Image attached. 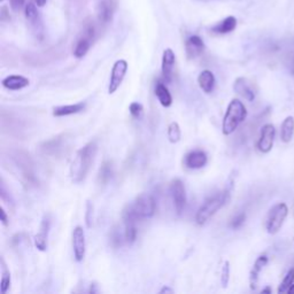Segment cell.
Returning a JSON list of instances; mask_svg holds the SVG:
<instances>
[{
  "mask_svg": "<svg viewBox=\"0 0 294 294\" xmlns=\"http://www.w3.org/2000/svg\"><path fill=\"white\" fill-rule=\"evenodd\" d=\"M97 151L98 145L93 140L84 145L83 147L76 152L71 161L70 169H69L70 178L74 183H81L85 180L91 168V164L93 162L95 154H97Z\"/></svg>",
  "mask_w": 294,
  "mask_h": 294,
  "instance_id": "obj_1",
  "label": "cell"
},
{
  "mask_svg": "<svg viewBox=\"0 0 294 294\" xmlns=\"http://www.w3.org/2000/svg\"><path fill=\"white\" fill-rule=\"evenodd\" d=\"M231 198V190L226 189L222 192L214 194L213 197H209L204 201L203 206H201L197 211L196 222L199 226H204L219 211L221 208H223L227 204V201Z\"/></svg>",
  "mask_w": 294,
  "mask_h": 294,
  "instance_id": "obj_2",
  "label": "cell"
},
{
  "mask_svg": "<svg viewBox=\"0 0 294 294\" xmlns=\"http://www.w3.org/2000/svg\"><path fill=\"white\" fill-rule=\"evenodd\" d=\"M247 117V110L245 105L239 99H232L227 106L223 117L222 132L226 136H230L236 131V129L242 124Z\"/></svg>",
  "mask_w": 294,
  "mask_h": 294,
  "instance_id": "obj_3",
  "label": "cell"
},
{
  "mask_svg": "<svg viewBox=\"0 0 294 294\" xmlns=\"http://www.w3.org/2000/svg\"><path fill=\"white\" fill-rule=\"evenodd\" d=\"M127 209L134 215L138 221L151 219L155 214L157 209V203H155L154 197L152 194L143 193L136 198L134 203L128 204Z\"/></svg>",
  "mask_w": 294,
  "mask_h": 294,
  "instance_id": "obj_4",
  "label": "cell"
},
{
  "mask_svg": "<svg viewBox=\"0 0 294 294\" xmlns=\"http://www.w3.org/2000/svg\"><path fill=\"white\" fill-rule=\"evenodd\" d=\"M289 215V207L285 203H279L268 211L266 217V230L269 234H276L282 229L286 217Z\"/></svg>",
  "mask_w": 294,
  "mask_h": 294,
  "instance_id": "obj_5",
  "label": "cell"
},
{
  "mask_svg": "<svg viewBox=\"0 0 294 294\" xmlns=\"http://www.w3.org/2000/svg\"><path fill=\"white\" fill-rule=\"evenodd\" d=\"M170 194L173 199L174 208L178 215H181L186 206V191L185 185L180 178H175L170 183Z\"/></svg>",
  "mask_w": 294,
  "mask_h": 294,
  "instance_id": "obj_6",
  "label": "cell"
},
{
  "mask_svg": "<svg viewBox=\"0 0 294 294\" xmlns=\"http://www.w3.org/2000/svg\"><path fill=\"white\" fill-rule=\"evenodd\" d=\"M129 68V65L127 60L124 59H120L113 65L111 72V78H110V85H108V93L113 94L118 90V88L121 87L122 82L125 77Z\"/></svg>",
  "mask_w": 294,
  "mask_h": 294,
  "instance_id": "obj_7",
  "label": "cell"
},
{
  "mask_svg": "<svg viewBox=\"0 0 294 294\" xmlns=\"http://www.w3.org/2000/svg\"><path fill=\"white\" fill-rule=\"evenodd\" d=\"M276 137V129L272 124H264L260 131V137L256 147L261 153L267 154L272 150Z\"/></svg>",
  "mask_w": 294,
  "mask_h": 294,
  "instance_id": "obj_8",
  "label": "cell"
},
{
  "mask_svg": "<svg viewBox=\"0 0 294 294\" xmlns=\"http://www.w3.org/2000/svg\"><path fill=\"white\" fill-rule=\"evenodd\" d=\"M24 13H25L26 21H28L29 24H30V28L31 30L34 31L35 36L37 38L42 39L43 35H44V28H43L41 15H39V12L37 7H36V5L32 4V2L26 5Z\"/></svg>",
  "mask_w": 294,
  "mask_h": 294,
  "instance_id": "obj_9",
  "label": "cell"
},
{
  "mask_svg": "<svg viewBox=\"0 0 294 294\" xmlns=\"http://www.w3.org/2000/svg\"><path fill=\"white\" fill-rule=\"evenodd\" d=\"M72 250H74L75 260L82 262L87 252V242H85V232L82 226H76L72 231Z\"/></svg>",
  "mask_w": 294,
  "mask_h": 294,
  "instance_id": "obj_10",
  "label": "cell"
},
{
  "mask_svg": "<svg viewBox=\"0 0 294 294\" xmlns=\"http://www.w3.org/2000/svg\"><path fill=\"white\" fill-rule=\"evenodd\" d=\"M49 229H51V217H49V215H44L41 226H39V231L35 236V246L41 252H45L47 249Z\"/></svg>",
  "mask_w": 294,
  "mask_h": 294,
  "instance_id": "obj_11",
  "label": "cell"
},
{
  "mask_svg": "<svg viewBox=\"0 0 294 294\" xmlns=\"http://www.w3.org/2000/svg\"><path fill=\"white\" fill-rule=\"evenodd\" d=\"M175 64H176V57H175L174 51L171 48H166L162 54L161 71H162V76L167 83H170L171 79H173Z\"/></svg>",
  "mask_w": 294,
  "mask_h": 294,
  "instance_id": "obj_12",
  "label": "cell"
},
{
  "mask_svg": "<svg viewBox=\"0 0 294 294\" xmlns=\"http://www.w3.org/2000/svg\"><path fill=\"white\" fill-rule=\"evenodd\" d=\"M208 162V157L206 152L201 150H194L191 151L185 155L184 158V164L189 169H200V168L204 167Z\"/></svg>",
  "mask_w": 294,
  "mask_h": 294,
  "instance_id": "obj_13",
  "label": "cell"
},
{
  "mask_svg": "<svg viewBox=\"0 0 294 294\" xmlns=\"http://www.w3.org/2000/svg\"><path fill=\"white\" fill-rule=\"evenodd\" d=\"M233 90L236 93L242 95L244 99H246L247 101L252 102L255 99V91H254L249 79L245 77L236 78V81L233 83Z\"/></svg>",
  "mask_w": 294,
  "mask_h": 294,
  "instance_id": "obj_14",
  "label": "cell"
},
{
  "mask_svg": "<svg viewBox=\"0 0 294 294\" xmlns=\"http://www.w3.org/2000/svg\"><path fill=\"white\" fill-rule=\"evenodd\" d=\"M269 262V259L267 255H260L257 259L255 260V262L253 264V268L249 272V286L252 290H256L257 285H259V279H260V275L262 272V270L264 269V267L267 266Z\"/></svg>",
  "mask_w": 294,
  "mask_h": 294,
  "instance_id": "obj_15",
  "label": "cell"
},
{
  "mask_svg": "<svg viewBox=\"0 0 294 294\" xmlns=\"http://www.w3.org/2000/svg\"><path fill=\"white\" fill-rule=\"evenodd\" d=\"M204 49V43L199 36L193 35L186 39L185 42V51H186L187 58L196 59L201 55Z\"/></svg>",
  "mask_w": 294,
  "mask_h": 294,
  "instance_id": "obj_16",
  "label": "cell"
},
{
  "mask_svg": "<svg viewBox=\"0 0 294 294\" xmlns=\"http://www.w3.org/2000/svg\"><path fill=\"white\" fill-rule=\"evenodd\" d=\"M1 84H2V87H4L5 89H7V90L19 91V90H22V89L28 87V85L30 84V81H29L26 77H24V76L11 75V76H7V77H5L4 79H2Z\"/></svg>",
  "mask_w": 294,
  "mask_h": 294,
  "instance_id": "obj_17",
  "label": "cell"
},
{
  "mask_svg": "<svg viewBox=\"0 0 294 294\" xmlns=\"http://www.w3.org/2000/svg\"><path fill=\"white\" fill-rule=\"evenodd\" d=\"M198 84L204 93H211L215 89L216 78L210 70H203L198 76Z\"/></svg>",
  "mask_w": 294,
  "mask_h": 294,
  "instance_id": "obj_18",
  "label": "cell"
},
{
  "mask_svg": "<svg viewBox=\"0 0 294 294\" xmlns=\"http://www.w3.org/2000/svg\"><path fill=\"white\" fill-rule=\"evenodd\" d=\"M85 102H78V104L74 105H65V106H58L53 110V115L57 117L68 116V115H74L81 113L82 111L85 110Z\"/></svg>",
  "mask_w": 294,
  "mask_h": 294,
  "instance_id": "obj_19",
  "label": "cell"
},
{
  "mask_svg": "<svg viewBox=\"0 0 294 294\" xmlns=\"http://www.w3.org/2000/svg\"><path fill=\"white\" fill-rule=\"evenodd\" d=\"M237 26V19L234 16H227L221 21L220 23H217L215 26L211 28V31L215 32V34L219 35H226V34H230L232 32Z\"/></svg>",
  "mask_w": 294,
  "mask_h": 294,
  "instance_id": "obj_20",
  "label": "cell"
},
{
  "mask_svg": "<svg viewBox=\"0 0 294 294\" xmlns=\"http://www.w3.org/2000/svg\"><path fill=\"white\" fill-rule=\"evenodd\" d=\"M294 136V117L287 116L280 125V139L283 143H290Z\"/></svg>",
  "mask_w": 294,
  "mask_h": 294,
  "instance_id": "obj_21",
  "label": "cell"
},
{
  "mask_svg": "<svg viewBox=\"0 0 294 294\" xmlns=\"http://www.w3.org/2000/svg\"><path fill=\"white\" fill-rule=\"evenodd\" d=\"M155 95H157L158 100L160 101V104L163 107H170L173 105V97L171 93L168 90V88L163 83H157L155 85Z\"/></svg>",
  "mask_w": 294,
  "mask_h": 294,
  "instance_id": "obj_22",
  "label": "cell"
},
{
  "mask_svg": "<svg viewBox=\"0 0 294 294\" xmlns=\"http://www.w3.org/2000/svg\"><path fill=\"white\" fill-rule=\"evenodd\" d=\"M113 163L110 160H106L102 162L101 167L99 168V173H98V181L99 184H107L108 181H111V178L113 177Z\"/></svg>",
  "mask_w": 294,
  "mask_h": 294,
  "instance_id": "obj_23",
  "label": "cell"
},
{
  "mask_svg": "<svg viewBox=\"0 0 294 294\" xmlns=\"http://www.w3.org/2000/svg\"><path fill=\"white\" fill-rule=\"evenodd\" d=\"M91 42L92 39L88 36L83 35L81 38L78 39V42L76 43V46L74 48V55L77 59H81L87 55L89 49L91 47Z\"/></svg>",
  "mask_w": 294,
  "mask_h": 294,
  "instance_id": "obj_24",
  "label": "cell"
},
{
  "mask_svg": "<svg viewBox=\"0 0 294 294\" xmlns=\"http://www.w3.org/2000/svg\"><path fill=\"white\" fill-rule=\"evenodd\" d=\"M1 282H0V291L1 294H6L11 287V272L6 266L4 259H1Z\"/></svg>",
  "mask_w": 294,
  "mask_h": 294,
  "instance_id": "obj_25",
  "label": "cell"
},
{
  "mask_svg": "<svg viewBox=\"0 0 294 294\" xmlns=\"http://www.w3.org/2000/svg\"><path fill=\"white\" fill-rule=\"evenodd\" d=\"M137 223H134V222H127L124 223V233H123V237H124V242L129 244V245H131V244H134L135 242H136L137 239Z\"/></svg>",
  "mask_w": 294,
  "mask_h": 294,
  "instance_id": "obj_26",
  "label": "cell"
},
{
  "mask_svg": "<svg viewBox=\"0 0 294 294\" xmlns=\"http://www.w3.org/2000/svg\"><path fill=\"white\" fill-rule=\"evenodd\" d=\"M167 136L171 144H176L181 140V132L180 124H178L177 122H171L169 124V127H168V130H167Z\"/></svg>",
  "mask_w": 294,
  "mask_h": 294,
  "instance_id": "obj_27",
  "label": "cell"
},
{
  "mask_svg": "<svg viewBox=\"0 0 294 294\" xmlns=\"http://www.w3.org/2000/svg\"><path fill=\"white\" fill-rule=\"evenodd\" d=\"M292 284H294V269H291L290 271L286 273V276L284 277L282 283H280V285L278 287V290H277V292H278V293L287 292V290L290 289V286L292 285Z\"/></svg>",
  "mask_w": 294,
  "mask_h": 294,
  "instance_id": "obj_28",
  "label": "cell"
},
{
  "mask_svg": "<svg viewBox=\"0 0 294 294\" xmlns=\"http://www.w3.org/2000/svg\"><path fill=\"white\" fill-rule=\"evenodd\" d=\"M129 112H130L131 116L134 118L141 120L144 115V107L139 102H132V104L129 106Z\"/></svg>",
  "mask_w": 294,
  "mask_h": 294,
  "instance_id": "obj_29",
  "label": "cell"
},
{
  "mask_svg": "<svg viewBox=\"0 0 294 294\" xmlns=\"http://www.w3.org/2000/svg\"><path fill=\"white\" fill-rule=\"evenodd\" d=\"M245 221H246V214L245 213H239V214H237V215L230 221V226L232 227L233 230H237V229H239V227H242L244 226Z\"/></svg>",
  "mask_w": 294,
  "mask_h": 294,
  "instance_id": "obj_30",
  "label": "cell"
},
{
  "mask_svg": "<svg viewBox=\"0 0 294 294\" xmlns=\"http://www.w3.org/2000/svg\"><path fill=\"white\" fill-rule=\"evenodd\" d=\"M229 282H230V262L229 261H226L223 264L222 272H221V283H222L223 287H226Z\"/></svg>",
  "mask_w": 294,
  "mask_h": 294,
  "instance_id": "obj_31",
  "label": "cell"
},
{
  "mask_svg": "<svg viewBox=\"0 0 294 294\" xmlns=\"http://www.w3.org/2000/svg\"><path fill=\"white\" fill-rule=\"evenodd\" d=\"M123 240L124 239H122V234L120 231H118L117 229H113V231H112V233H111L112 245H113L114 247H120L122 244H123Z\"/></svg>",
  "mask_w": 294,
  "mask_h": 294,
  "instance_id": "obj_32",
  "label": "cell"
},
{
  "mask_svg": "<svg viewBox=\"0 0 294 294\" xmlns=\"http://www.w3.org/2000/svg\"><path fill=\"white\" fill-rule=\"evenodd\" d=\"M85 222H87L88 227L92 226L93 222V204L91 201H88L87 204V214H85Z\"/></svg>",
  "mask_w": 294,
  "mask_h": 294,
  "instance_id": "obj_33",
  "label": "cell"
},
{
  "mask_svg": "<svg viewBox=\"0 0 294 294\" xmlns=\"http://www.w3.org/2000/svg\"><path fill=\"white\" fill-rule=\"evenodd\" d=\"M11 1V8L14 12H19L21 11L23 6H24V1L25 0H9Z\"/></svg>",
  "mask_w": 294,
  "mask_h": 294,
  "instance_id": "obj_34",
  "label": "cell"
},
{
  "mask_svg": "<svg viewBox=\"0 0 294 294\" xmlns=\"http://www.w3.org/2000/svg\"><path fill=\"white\" fill-rule=\"evenodd\" d=\"M0 216H1V219H0V221H1V223L4 224L5 226H8V217L7 215H6V211L4 210V208H1V210H0Z\"/></svg>",
  "mask_w": 294,
  "mask_h": 294,
  "instance_id": "obj_35",
  "label": "cell"
},
{
  "mask_svg": "<svg viewBox=\"0 0 294 294\" xmlns=\"http://www.w3.org/2000/svg\"><path fill=\"white\" fill-rule=\"evenodd\" d=\"M160 294H163V293H174V290L170 289V287L168 286H163L162 289L160 290V292H158Z\"/></svg>",
  "mask_w": 294,
  "mask_h": 294,
  "instance_id": "obj_36",
  "label": "cell"
},
{
  "mask_svg": "<svg viewBox=\"0 0 294 294\" xmlns=\"http://www.w3.org/2000/svg\"><path fill=\"white\" fill-rule=\"evenodd\" d=\"M35 2L37 4V6H39V7H43L46 4V0H35Z\"/></svg>",
  "mask_w": 294,
  "mask_h": 294,
  "instance_id": "obj_37",
  "label": "cell"
},
{
  "mask_svg": "<svg viewBox=\"0 0 294 294\" xmlns=\"http://www.w3.org/2000/svg\"><path fill=\"white\" fill-rule=\"evenodd\" d=\"M290 72H291V75H293V76H294V58H293V60H292V64H291Z\"/></svg>",
  "mask_w": 294,
  "mask_h": 294,
  "instance_id": "obj_38",
  "label": "cell"
},
{
  "mask_svg": "<svg viewBox=\"0 0 294 294\" xmlns=\"http://www.w3.org/2000/svg\"><path fill=\"white\" fill-rule=\"evenodd\" d=\"M98 291L95 290V285H91L90 290H89V293H97Z\"/></svg>",
  "mask_w": 294,
  "mask_h": 294,
  "instance_id": "obj_39",
  "label": "cell"
},
{
  "mask_svg": "<svg viewBox=\"0 0 294 294\" xmlns=\"http://www.w3.org/2000/svg\"><path fill=\"white\" fill-rule=\"evenodd\" d=\"M287 293H289V294H294V284H292V285L290 286V289L287 290Z\"/></svg>",
  "mask_w": 294,
  "mask_h": 294,
  "instance_id": "obj_40",
  "label": "cell"
},
{
  "mask_svg": "<svg viewBox=\"0 0 294 294\" xmlns=\"http://www.w3.org/2000/svg\"><path fill=\"white\" fill-rule=\"evenodd\" d=\"M262 293H271V289L270 287H266V289L262 290Z\"/></svg>",
  "mask_w": 294,
  "mask_h": 294,
  "instance_id": "obj_41",
  "label": "cell"
},
{
  "mask_svg": "<svg viewBox=\"0 0 294 294\" xmlns=\"http://www.w3.org/2000/svg\"><path fill=\"white\" fill-rule=\"evenodd\" d=\"M99 1H102V2H110V4H112V0H99Z\"/></svg>",
  "mask_w": 294,
  "mask_h": 294,
  "instance_id": "obj_42",
  "label": "cell"
},
{
  "mask_svg": "<svg viewBox=\"0 0 294 294\" xmlns=\"http://www.w3.org/2000/svg\"><path fill=\"white\" fill-rule=\"evenodd\" d=\"M292 210H293V216H294V206H293V209Z\"/></svg>",
  "mask_w": 294,
  "mask_h": 294,
  "instance_id": "obj_43",
  "label": "cell"
}]
</instances>
